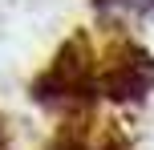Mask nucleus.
<instances>
[{
    "instance_id": "obj_1",
    "label": "nucleus",
    "mask_w": 154,
    "mask_h": 150,
    "mask_svg": "<svg viewBox=\"0 0 154 150\" xmlns=\"http://www.w3.org/2000/svg\"><path fill=\"white\" fill-rule=\"evenodd\" d=\"M93 97H101L97 65H93L85 37H73L57 53V61L32 81V102L49 106V110H73V106H89Z\"/></svg>"
},
{
    "instance_id": "obj_2",
    "label": "nucleus",
    "mask_w": 154,
    "mask_h": 150,
    "mask_svg": "<svg viewBox=\"0 0 154 150\" xmlns=\"http://www.w3.org/2000/svg\"><path fill=\"white\" fill-rule=\"evenodd\" d=\"M97 89L109 102H142L154 89V57L138 45H122L106 69H97Z\"/></svg>"
},
{
    "instance_id": "obj_3",
    "label": "nucleus",
    "mask_w": 154,
    "mask_h": 150,
    "mask_svg": "<svg viewBox=\"0 0 154 150\" xmlns=\"http://www.w3.org/2000/svg\"><path fill=\"white\" fill-rule=\"evenodd\" d=\"M53 150H130V146H126L122 134H109L106 142L97 146V142H89V134H81V130H65V134L53 142Z\"/></svg>"
},
{
    "instance_id": "obj_4",
    "label": "nucleus",
    "mask_w": 154,
    "mask_h": 150,
    "mask_svg": "<svg viewBox=\"0 0 154 150\" xmlns=\"http://www.w3.org/2000/svg\"><path fill=\"white\" fill-rule=\"evenodd\" d=\"M93 8H101V12H126V16H146L154 8V0H93Z\"/></svg>"
}]
</instances>
